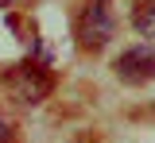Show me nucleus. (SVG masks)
I'll return each instance as SVG.
<instances>
[{"instance_id":"f257e3e1","label":"nucleus","mask_w":155,"mask_h":143,"mask_svg":"<svg viewBox=\"0 0 155 143\" xmlns=\"http://www.w3.org/2000/svg\"><path fill=\"white\" fill-rule=\"evenodd\" d=\"M109 39H113V16H109L105 0H93L78 20V43H81V50H101Z\"/></svg>"},{"instance_id":"f03ea898","label":"nucleus","mask_w":155,"mask_h":143,"mask_svg":"<svg viewBox=\"0 0 155 143\" xmlns=\"http://www.w3.org/2000/svg\"><path fill=\"white\" fill-rule=\"evenodd\" d=\"M51 89H54V78L47 70L23 66V70H16V78H12V101L16 104H39V101L51 97Z\"/></svg>"},{"instance_id":"7ed1b4c3","label":"nucleus","mask_w":155,"mask_h":143,"mask_svg":"<svg viewBox=\"0 0 155 143\" xmlns=\"http://www.w3.org/2000/svg\"><path fill=\"white\" fill-rule=\"evenodd\" d=\"M116 78L128 85H140V81H151L155 78V46L143 43V46H128L120 58H116Z\"/></svg>"},{"instance_id":"20e7f679","label":"nucleus","mask_w":155,"mask_h":143,"mask_svg":"<svg viewBox=\"0 0 155 143\" xmlns=\"http://www.w3.org/2000/svg\"><path fill=\"white\" fill-rule=\"evenodd\" d=\"M132 27L143 39H155V0H136L132 8Z\"/></svg>"},{"instance_id":"39448f33","label":"nucleus","mask_w":155,"mask_h":143,"mask_svg":"<svg viewBox=\"0 0 155 143\" xmlns=\"http://www.w3.org/2000/svg\"><path fill=\"white\" fill-rule=\"evenodd\" d=\"M0 143H16V128L4 120V116H0Z\"/></svg>"},{"instance_id":"423d86ee","label":"nucleus","mask_w":155,"mask_h":143,"mask_svg":"<svg viewBox=\"0 0 155 143\" xmlns=\"http://www.w3.org/2000/svg\"><path fill=\"white\" fill-rule=\"evenodd\" d=\"M0 4H16V0H0Z\"/></svg>"}]
</instances>
